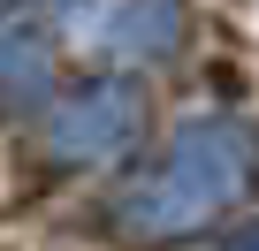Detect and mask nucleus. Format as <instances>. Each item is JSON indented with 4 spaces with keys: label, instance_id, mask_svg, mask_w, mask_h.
Wrapping results in <instances>:
<instances>
[{
    "label": "nucleus",
    "instance_id": "4",
    "mask_svg": "<svg viewBox=\"0 0 259 251\" xmlns=\"http://www.w3.org/2000/svg\"><path fill=\"white\" fill-rule=\"evenodd\" d=\"M221 251H259V221H251V228H236V236H229Z\"/></svg>",
    "mask_w": 259,
    "mask_h": 251
},
{
    "label": "nucleus",
    "instance_id": "5",
    "mask_svg": "<svg viewBox=\"0 0 259 251\" xmlns=\"http://www.w3.org/2000/svg\"><path fill=\"white\" fill-rule=\"evenodd\" d=\"M0 251H16V243H0Z\"/></svg>",
    "mask_w": 259,
    "mask_h": 251
},
{
    "label": "nucleus",
    "instance_id": "3",
    "mask_svg": "<svg viewBox=\"0 0 259 251\" xmlns=\"http://www.w3.org/2000/svg\"><path fill=\"white\" fill-rule=\"evenodd\" d=\"M46 99V46L31 23H0V107Z\"/></svg>",
    "mask_w": 259,
    "mask_h": 251
},
{
    "label": "nucleus",
    "instance_id": "1",
    "mask_svg": "<svg viewBox=\"0 0 259 251\" xmlns=\"http://www.w3.org/2000/svg\"><path fill=\"white\" fill-rule=\"evenodd\" d=\"M130 130H138V91L114 76V84H84L76 99H61V107H54L46 145H54L61 160H107Z\"/></svg>",
    "mask_w": 259,
    "mask_h": 251
},
{
    "label": "nucleus",
    "instance_id": "2",
    "mask_svg": "<svg viewBox=\"0 0 259 251\" xmlns=\"http://www.w3.org/2000/svg\"><path fill=\"white\" fill-rule=\"evenodd\" d=\"M191 38V8L183 0H122V16L107 23L114 54H138V61H168Z\"/></svg>",
    "mask_w": 259,
    "mask_h": 251
}]
</instances>
